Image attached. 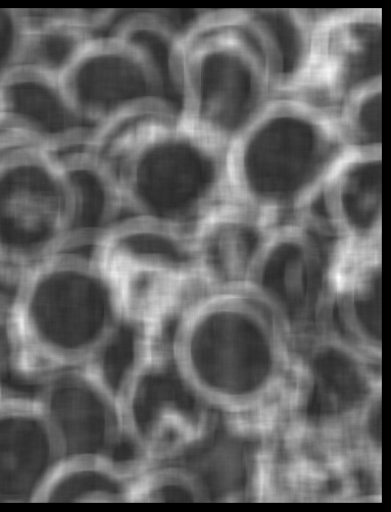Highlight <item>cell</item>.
<instances>
[{"mask_svg":"<svg viewBox=\"0 0 391 512\" xmlns=\"http://www.w3.org/2000/svg\"><path fill=\"white\" fill-rule=\"evenodd\" d=\"M138 460L82 458L64 462L39 502H134Z\"/></svg>","mask_w":391,"mask_h":512,"instance_id":"obj_19","label":"cell"},{"mask_svg":"<svg viewBox=\"0 0 391 512\" xmlns=\"http://www.w3.org/2000/svg\"><path fill=\"white\" fill-rule=\"evenodd\" d=\"M226 150L182 118H167L132 145L102 159L116 178L127 218L194 236L232 203Z\"/></svg>","mask_w":391,"mask_h":512,"instance_id":"obj_3","label":"cell"},{"mask_svg":"<svg viewBox=\"0 0 391 512\" xmlns=\"http://www.w3.org/2000/svg\"><path fill=\"white\" fill-rule=\"evenodd\" d=\"M190 20L183 23L169 13L160 12L120 13L110 33L132 48L148 65L169 105L181 118L182 36Z\"/></svg>","mask_w":391,"mask_h":512,"instance_id":"obj_18","label":"cell"},{"mask_svg":"<svg viewBox=\"0 0 391 512\" xmlns=\"http://www.w3.org/2000/svg\"><path fill=\"white\" fill-rule=\"evenodd\" d=\"M182 119L224 146L278 95L249 10L195 15L182 36Z\"/></svg>","mask_w":391,"mask_h":512,"instance_id":"obj_4","label":"cell"},{"mask_svg":"<svg viewBox=\"0 0 391 512\" xmlns=\"http://www.w3.org/2000/svg\"><path fill=\"white\" fill-rule=\"evenodd\" d=\"M336 241L304 215L267 224L241 286L260 299L293 350L327 328Z\"/></svg>","mask_w":391,"mask_h":512,"instance_id":"obj_6","label":"cell"},{"mask_svg":"<svg viewBox=\"0 0 391 512\" xmlns=\"http://www.w3.org/2000/svg\"><path fill=\"white\" fill-rule=\"evenodd\" d=\"M347 148L332 111L278 94L227 146L231 201L265 224L299 216Z\"/></svg>","mask_w":391,"mask_h":512,"instance_id":"obj_2","label":"cell"},{"mask_svg":"<svg viewBox=\"0 0 391 512\" xmlns=\"http://www.w3.org/2000/svg\"><path fill=\"white\" fill-rule=\"evenodd\" d=\"M6 395H7V393L5 392L3 382H2V373H0V400H2Z\"/></svg>","mask_w":391,"mask_h":512,"instance_id":"obj_24","label":"cell"},{"mask_svg":"<svg viewBox=\"0 0 391 512\" xmlns=\"http://www.w3.org/2000/svg\"><path fill=\"white\" fill-rule=\"evenodd\" d=\"M276 78L278 94L299 79L308 59L317 12L250 10Z\"/></svg>","mask_w":391,"mask_h":512,"instance_id":"obj_20","label":"cell"},{"mask_svg":"<svg viewBox=\"0 0 391 512\" xmlns=\"http://www.w3.org/2000/svg\"><path fill=\"white\" fill-rule=\"evenodd\" d=\"M379 10L317 12L306 65L287 93L334 111L353 92L382 81Z\"/></svg>","mask_w":391,"mask_h":512,"instance_id":"obj_10","label":"cell"},{"mask_svg":"<svg viewBox=\"0 0 391 512\" xmlns=\"http://www.w3.org/2000/svg\"><path fill=\"white\" fill-rule=\"evenodd\" d=\"M67 182L72 242L96 240L127 219L109 165L88 145L55 152Z\"/></svg>","mask_w":391,"mask_h":512,"instance_id":"obj_17","label":"cell"},{"mask_svg":"<svg viewBox=\"0 0 391 512\" xmlns=\"http://www.w3.org/2000/svg\"><path fill=\"white\" fill-rule=\"evenodd\" d=\"M63 463L36 400L8 394L0 400V502H39Z\"/></svg>","mask_w":391,"mask_h":512,"instance_id":"obj_13","label":"cell"},{"mask_svg":"<svg viewBox=\"0 0 391 512\" xmlns=\"http://www.w3.org/2000/svg\"><path fill=\"white\" fill-rule=\"evenodd\" d=\"M12 368V339L8 302L0 298V373Z\"/></svg>","mask_w":391,"mask_h":512,"instance_id":"obj_23","label":"cell"},{"mask_svg":"<svg viewBox=\"0 0 391 512\" xmlns=\"http://www.w3.org/2000/svg\"><path fill=\"white\" fill-rule=\"evenodd\" d=\"M35 383L37 392L32 397L56 436L64 462L138 460L127 441L118 384L103 358L46 375Z\"/></svg>","mask_w":391,"mask_h":512,"instance_id":"obj_9","label":"cell"},{"mask_svg":"<svg viewBox=\"0 0 391 512\" xmlns=\"http://www.w3.org/2000/svg\"><path fill=\"white\" fill-rule=\"evenodd\" d=\"M96 242L69 243L13 288L12 368L24 378L99 361L130 327Z\"/></svg>","mask_w":391,"mask_h":512,"instance_id":"obj_1","label":"cell"},{"mask_svg":"<svg viewBox=\"0 0 391 512\" xmlns=\"http://www.w3.org/2000/svg\"><path fill=\"white\" fill-rule=\"evenodd\" d=\"M381 101L382 81H377L353 92L333 111L348 147H382Z\"/></svg>","mask_w":391,"mask_h":512,"instance_id":"obj_21","label":"cell"},{"mask_svg":"<svg viewBox=\"0 0 391 512\" xmlns=\"http://www.w3.org/2000/svg\"><path fill=\"white\" fill-rule=\"evenodd\" d=\"M81 117L99 129L143 106H159L181 118L142 59L118 37H96L62 78Z\"/></svg>","mask_w":391,"mask_h":512,"instance_id":"obj_11","label":"cell"},{"mask_svg":"<svg viewBox=\"0 0 391 512\" xmlns=\"http://www.w3.org/2000/svg\"><path fill=\"white\" fill-rule=\"evenodd\" d=\"M382 244L337 247L327 329L374 358L381 340Z\"/></svg>","mask_w":391,"mask_h":512,"instance_id":"obj_15","label":"cell"},{"mask_svg":"<svg viewBox=\"0 0 391 512\" xmlns=\"http://www.w3.org/2000/svg\"><path fill=\"white\" fill-rule=\"evenodd\" d=\"M116 14L25 10L27 29L20 67L62 80L88 45L109 33Z\"/></svg>","mask_w":391,"mask_h":512,"instance_id":"obj_16","label":"cell"},{"mask_svg":"<svg viewBox=\"0 0 391 512\" xmlns=\"http://www.w3.org/2000/svg\"><path fill=\"white\" fill-rule=\"evenodd\" d=\"M72 242L71 204L56 153L0 132V297Z\"/></svg>","mask_w":391,"mask_h":512,"instance_id":"obj_5","label":"cell"},{"mask_svg":"<svg viewBox=\"0 0 391 512\" xmlns=\"http://www.w3.org/2000/svg\"><path fill=\"white\" fill-rule=\"evenodd\" d=\"M26 29L25 10L0 9V83L21 66Z\"/></svg>","mask_w":391,"mask_h":512,"instance_id":"obj_22","label":"cell"},{"mask_svg":"<svg viewBox=\"0 0 391 512\" xmlns=\"http://www.w3.org/2000/svg\"><path fill=\"white\" fill-rule=\"evenodd\" d=\"M302 215L340 247L382 244V147H348Z\"/></svg>","mask_w":391,"mask_h":512,"instance_id":"obj_12","label":"cell"},{"mask_svg":"<svg viewBox=\"0 0 391 512\" xmlns=\"http://www.w3.org/2000/svg\"><path fill=\"white\" fill-rule=\"evenodd\" d=\"M3 131L60 152L89 145L97 128L78 113L61 79L19 67L0 83Z\"/></svg>","mask_w":391,"mask_h":512,"instance_id":"obj_14","label":"cell"},{"mask_svg":"<svg viewBox=\"0 0 391 512\" xmlns=\"http://www.w3.org/2000/svg\"><path fill=\"white\" fill-rule=\"evenodd\" d=\"M197 389L178 364L163 326L138 335L119 387L124 429L136 459L159 464L199 436Z\"/></svg>","mask_w":391,"mask_h":512,"instance_id":"obj_8","label":"cell"},{"mask_svg":"<svg viewBox=\"0 0 391 512\" xmlns=\"http://www.w3.org/2000/svg\"><path fill=\"white\" fill-rule=\"evenodd\" d=\"M96 249L127 323L139 331L162 323L204 282L194 236L164 225L124 219Z\"/></svg>","mask_w":391,"mask_h":512,"instance_id":"obj_7","label":"cell"}]
</instances>
